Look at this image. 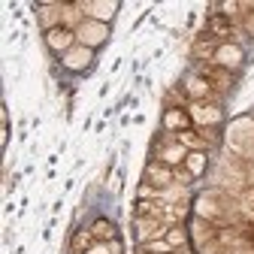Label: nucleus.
Wrapping results in <instances>:
<instances>
[{
  "label": "nucleus",
  "mask_w": 254,
  "mask_h": 254,
  "mask_svg": "<svg viewBox=\"0 0 254 254\" xmlns=\"http://www.w3.org/2000/svg\"><path fill=\"white\" fill-rule=\"evenodd\" d=\"M197 76L200 79H206L209 82V88L212 91H218V94H227L230 88H233V70H227V67H221V64H200V70H197Z\"/></svg>",
  "instance_id": "1"
},
{
  "label": "nucleus",
  "mask_w": 254,
  "mask_h": 254,
  "mask_svg": "<svg viewBox=\"0 0 254 254\" xmlns=\"http://www.w3.org/2000/svg\"><path fill=\"white\" fill-rule=\"evenodd\" d=\"M133 230L139 242H151V239H167L170 224H164L161 218H133Z\"/></svg>",
  "instance_id": "2"
},
{
  "label": "nucleus",
  "mask_w": 254,
  "mask_h": 254,
  "mask_svg": "<svg viewBox=\"0 0 254 254\" xmlns=\"http://www.w3.org/2000/svg\"><path fill=\"white\" fill-rule=\"evenodd\" d=\"M145 182H151L154 188H170V185H176L173 167H167L164 161H148L145 164Z\"/></svg>",
  "instance_id": "3"
},
{
  "label": "nucleus",
  "mask_w": 254,
  "mask_h": 254,
  "mask_svg": "<svg viewBox=\"0 0 254 254\" xmlns=\"http://www.w3.org/2000/svg\"><path fill=\"white\" fill-rule=\"evenodd\" d=\"M73 40H76V30L64 27V24H58V27L46 30V43H49V49H52V52H58V55L67 52V49L73 46Z\"/></svg>",
  "instance_id": "4"
},
{
  "label": "nucleus",
  "mask_w": 254,
  "mask_h": 254,
  "mask_svg": "<svg viewBox=\"0 0 254 254\" xmlns=\"http://www.w3.org/2000/svg\"><path fill=\"white\" fill-rule=\"evenodd\" d=\"M79 37H82V46H100L106 40V24L103 21H82L79 24Z\"/></svg>",
  "instance_id": "5"
},
{
  "label": "nucleus",
  "mask_w": 254,
  "mask_h": 254,
  "mask_svg": "<svg viewBox=\"0 0 254 254\" xmlns=\"http://www.w3.org/2000/svg\"><path fill=\"white\" fill-rule=\"evenodd\" d=\"M206 30H209V37L212 40H227V37H233V21H230V15H221V12H215V15H209V21H206Z\"/></svg>",
  "instance_id": "6"
},
{
  "label": "nucleus",
  "mask_w": 254,
  "mask_h": 254,
  "mask_svg": "<svg viewBox=\"0 0 254 254\" xmlns=\"http://www.w3.org/2000/svg\"><path fill=\"white\" fill-rule=\"evenodd\" d=\"M185 91H188V97H190V100H209V97H212V100H221V94H218V91H212V88H209V82H206V79H200L197 73L188 79V88H185Z\"/></svg>",
  "instance_id": "7"
},
{
  "label": "nucleus",
  "mask_w": 254,
  "mask_h": 254,
  "mask_svg": "<svg viewBox=\"0 0 254 254\" xmlns=\"http://www.w3.org/2000/svg\"><path fill=\"white\" fill-rule=\"evenodd\" d=\"M190 112H185V109H167V115H164V127L170 133H182V130H190Z\"/></svg>",
  "instance_id": "8"
},
{
  "label": "nucleus",
  "mask_w": 254,
  "mask_h": 254,
  "mask_svg": "<svg viewBox=\"0 0 254 254\" xmlns=\"http://www.w3.org/2000/svg\"><path fill=\"white\" fill-rule=\"evenodd\" d=\"M242 58H245V55H242L239 46H224V43H221V46H218V55H215V64L233 70V67H239V64H242Z\"/></svg>",
  "instance_id": "9"
},
{
  "label": "nucleus",
  "mask_w": 254,
  "mask_h": 254,
  "mask_svg": "<svg viewBox=\"0 0 254 254\" xmlns=\"http://www.w3.org/2000/svg\"><path fill=\"white\" fill-rule=\"evenodd\" d=\"M218 40H212V37H200L197 43H194V49H190V55H194L197 61H203V64H212L215 61V55H218Z\"/></svg>",
  "instance_id": "10"
},
{
  "label": "nucleus",
  "mask_w": 254,
  "mask_h": 254,
  "mask_svg": "<svg viewBox=\"0 0 254 254\" xmlns=\"http://www.w3.org/2000/svg\"><path fill=\"white\" fill-rule=\"evenodd\" d=\"M136 215L133 218H161L164 221V215H167V203L164 200H136Z\"/></svg>",
  "instance_id": "11"
},
{
  "label": "nucleus",
  "mask_w": 254,
  "mask_h": 254,
  "mask_svg": "<svg viewBox=\"0 0 254 254\" xmlns=\"http://www.w3.org/2000/svg\"><path fill=\"white\" fill-rule=\"evenodd\" d=\"M190 118H194V121H200L203 127L212 121V124H218V109L215 106H206V100H194V103H190Z\"/></svg>",
  "instance_id": "12"
},
{
  "label": "nucleus",
  "mask_w": 254,
  "mask_h": 254,
  "mask_svg": "<svg viewBox=\"0 0 254 254\" xmlns=\"http://www.w3.org/2000/svg\"><path fill=\"white\" fill-rule=\"evenodd\" d=\"M91 233H94V239H97V242H112V239H118V227L112 224V221H106V218H97V221H94V224H91Z\"/></svg>",
  "instance_id": "13"
},
{
  "label": "nucleus",
  "mask_w": 254,
  "mask_h": 254,
  "mask_svg": "<svg viewBox=\"0 0 254 254\" xmlns=\"http://www.w3.org/2000/svg\"><path fill=\"white\" fill-rule=\"evenodd\" d=\"M94 245H97V239H94L91 230H76L73 233V242H70V254H88Z\"/></svg>",
  "instance_id": "14"
},
{
  "label": "nucleus",
  "mask_w": 254,
  "mask_h": 254,
  "mask_svg": "<svg viewBox=\"0 0 254 254\" xmlns=\"http://www.w3.org/2000/svg\"><path fill=\"white\" fill-rule=\"evenodd\" d=\"M176 139H179V145H185V148H190V151H206V148H209V142H206L197 130H182V133H176Z\"/></svg>",
  "instance_id": "15"
},
{
  "label": "nucleus",
  "mask_w": 254,
  "mask_h": 254,
  "mask_svg": "<svg viewBox=\"0 0 254 254\" xmlns=\"http://www.w3.org/2000/svg\"><path fill=\"white\" fill-rule=\"evenodd\" d=\"M185 170L190 173V176H203V170H206V151H188V157H185Z\"/></svg>",
  "instance_id": "16"
},
{
  "label": "nucleus",
  "mask_w": 254,
  "mask_h": 254,
  "mask_svg": "<svg viewBox=\"0 0 254 254\" xmlns=\"http://www.w3.org/2000/svg\"><path fill=\"white\" fill-rule=\"evenodd\" d=\"M176 248L167 239H151V242H139V254H173Z\"/></svg>",
  "instance_id": "17"
},
{
  "label": "nucleus",
  "mask_w": 254,
  "mask_h": 254,
  "mask_svg": "<svg viewBox=\"0 0 254 254\" xmlns=\"http://www.w3.org/2000/svg\"><path fill=\"white\" fill-rule=\"evenodd\" d=\"M37 9H40V24H43L46 30L58 27V24H55V18H58L55 12H61V6H49V3H43V6H37Z\"/></svg>",
  "instance_id": "18"
},
{
  "label": "nucleus",
  "mask_w": 254,
  "mask_h": 254,
  "mask_svg": "<svg viewBox=\"0 0 254 254\" xmlns=\"http://www.w3.org/2000/svg\"><path fill=\"white\" fill-rule=\"evenodd\" d=\"M167 242H170L173 248H179V245H188V233H185V224H173V227H170V233H167Z\"/></svg>",
  "instance_id": "19"
},
{
  "label": "nucleus",
  "mask_w": 254,
  "mask_h": 254,
  "mask_svg": "<svg viewBox=\"0 0 254 254\" xmlns=\"http://www.w3.org/2000/svg\"><path fill=\"white\" fill-rule=\"evenodd\" d=\"M136 200H161V188H154L151 182L142 179V188H139V197Z\"/></svg>",
  "instance_id": "20"
},
{
  "label": "nucleus",
  "mask_w": 254,
  "mask_h": 254,
  "mask_svg": "<svg viewBox=\"0 0 254 254\" xmlns=\"http://www.w3.org/2000/svg\"><path fill=\"white\" fill-rule=\"evenodd\" d=\"M173 179H176V185H182V188H188L190 182H194V176H190V173L185 170V164H179V167H173Z\"/></svg>",
  "instance_id": "21"
},
{
  "label": "nucleus",
  "mask_w": 254,
  "mask_h": 254,
  "mask_svg": "<svg viewBox=\"0 0 254 254\" xmlns=\"http://www.w3.org/2000/svg\"><path fill=\"white\" fill-rule=\"evenodd\" d=\"M167 103H170V109H185L188 91H185V94H182V91H170V94H167Z\"/></svg>",
  "instance_id": "22"
},
{
  "label": "nucleus",
  "mask_w": 254,
  "mask_h": 254,
  "mask_svg": "<svg viewBox=\"0 0 254 254\" xmlns=\"http://www.w3.org/2000/svg\"><path fill=\"white\" fill-rule=\"evenodd\" d=\"M85 61H91V52H88V49H79V52L70 58V64H67V67H73V70H82V67H85Z\"/></svg>",
  "instance_id": "23"
},
{
  "label": "nucleus",
  "mask_w": 254,
  "mask_h": 254,
  "mask_svg": "<svg viewBox=\"0 0 254 254\" xmlns=\"http://www.w3.org/2000/svg\"><path fill=\"white\" fill-rule=\"evenodd\" d=\"M218 133H221V127H218V124H212V127L206 124L203 130H200V136H203V139L209 142V148H212V145H218Z\"/></svg>",
  "instance_id": "24"
},
{
  "label": "nucleus",
  "mask_w": 254,
  "mask_h": 254,
  "mask_svg": "<svg viewBox=\"0 0 254 254\" xmlns=\"http://www.w3.org/2000/svg\"><path fill=\"white\" fill-rule=\"evenodd\" d=\"M239 233H242V242L254 248V221H245V224L239 227Z\"/></svg>",
  "instance_id": "25"
},
{
  "label": "nucleus",
  "mask_w": 254,
  "mask_h": 254,
  "mask_svg": "<svg viewBox=\"0 0 254 254\" xmlns=\"http://www.w3.org/2000/svg\"><path fill=\"white\" fill-rule=\"evenodd\" d=\"M106 251L109 254H121L124 248H121V239H112V242H106Z\"/></svg>",
  "instance_id": "26"
},
{
  "label": "nucleus",
  "mask_w": 254,
  "mask_h": 254,
  "mask_svg": "<svg viewBox=\"0 0 254 254\" xmlns=\"http://www.w3.org/2000/svg\"><path fill=\"white\" fill-rule=\"evenodd\" d=\"M245 30L254 37V15H245Z\"/></svg>",
  "instance_id": "27"
}]
</instances>
